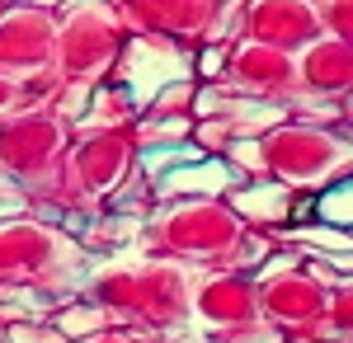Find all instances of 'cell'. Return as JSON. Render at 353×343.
<instances>
[{
    "label": "cell",
    "mask_w": 353,
    "mask_h": 343,
    "mask_svg": "<svg viewBox=\"0 0 353 343\" xmlns=\"http://www.w3.org/2000/svg\"><path fill=\"white\" fill-rule=\"evenodd\" d=\"M292 240H316V245H334V249H344L349 245V236H339V231H292Z\"/></svg>",
    "instance_id": "cell-4"
},
{
    "label": "cell",
    "mask_w": 353,
    "mask_h": 343,
    "mask_svg": "<svg viewBox=\"0 0 353 343\" xmlns=\"http://www.w3.org/2000/svg\"><path fill=\"white\" fill-rule=\"evenodd\" d=\"M179 160H198V151H193V146H174V151H146V156H141V165H146V169H161V165H179Z\"/></svg>",
    "instance_id": "cell-3"
},
{
    "label": "cell",
    "mask_w": 353,
    "mask_h": 343,
    "mask_svg": "<svg viewBox=\"0 0 353 343\" xmlns=\"http://www.w3.org/2000/svg\"><path fill=\"white\" fill-rule=\"evenodd\" d=\"M321 211H325V221H339V226H353V179L344 188H334L321 198Z\"/></svg>",
    "instance_id": "cell-1"
},
{
    "label": "cell",
    "mask_w": 353,
    "mask_h": 343,
    "mask_svg": "<svg viewBox=\"0 0 353 343\" xmlns=\"http://www.w3.org/2000/svg\"><path fill=\"white\" fill-rule=\"evenodd\" d=\"M231 184V169L226 165H212V169H203V174H170L165 188H221Z\"/></svg>",
    "instance_id": "cell-2"
}]
</instances>
